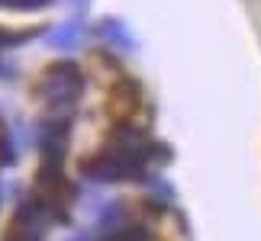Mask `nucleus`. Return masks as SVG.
<instances>
[{"label": "nucleus", "instance_id": "3", "mask_svg": "<svg viewBox=\"0 0 261 241\" xmlns=\"http://www.w3.org/2000/svg\"><path fill=\"white\" fill-rule=\"evenodd\" d=\"M81 39H84V23H81V19H65L62 26L52 29L48 45L58 48V52H71V48L81 45Z\"/></svg>", "mask_w": 261, "mask_h": 241}, {"label": "nucleus", "instance_id": "4", "mask_svg": "<svg viewBox=\"0 0 261 241\" xmlns=\"http://www.w3.org/2000/svg\"><path fill=\"white\" fill-rule=\"evenodd\" d=\"M100 33H103V39H113V42H119V45H129V42H133L129 33H126V26H123V19H103Z\"/></svg>", "mask_w": 261, "mask_h": 241}, {"label": "nucleus", "instance_id": "2", "mask_svg": "<svg viewBox=\"0 0 261 241\" xmlns=\"http://www.w3.org/2000/svg\"><path fill=\"white\" fill-rule=\"evenodd\" d=\"M45 222H48V216H45L42 203H26L16 213L13 225H10L7 241H39L45 232Z\"/></svg>", "mask_w": 261, "mask_h": 241}, {"label": "nucleus", "instance_id": "1", "mask_svg": "<svg viewBox=\"0 0 261 241\" xmlns=\"http://www.w3.org/2000/svg\"><path fill=\"white\" fill-rule=\"evenodd\" d=\"M81 84H84L81 71H77L71 62H65V65L45 68V74L39 77V84H36V94L42 97V103H48V106H68L81 94Z\"/></svg>", "mask_w": 261, "mask_h": 241}, {"label": "nucleus", "instance_id": "6", "mask_svg": "<svg viewBox=\"0 0 261 241\" xmlns=\"http://www.w3.org/2000/svg\"><path fill=\"white\" fill-rule=\"evenodd\" d=\"M7 145V132H4V123H0V148Z\"/></svg>", "mask_w": 261, "mask_h": 241}, {"label": "nucleus", "instance_id": "5", "mask_svg": "<svg viewBox=\"0 0 261 241\" xmlns=\"http://www.w3.org/2000/svg\"><path fill=\"white\" fill-rule=\"evenodd\" d=\"M52 0H0V10H23V13H33V10L48 7Z\"/></svg>", "mask_w": 261, "mask_h": 241}]
</instances>
